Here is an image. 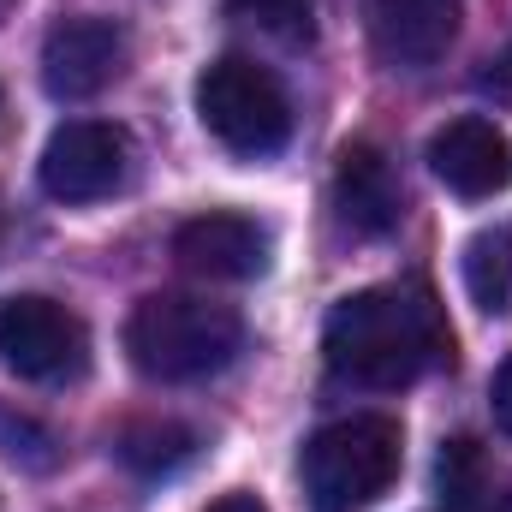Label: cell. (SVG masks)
<instances>
[{
	"instance_id": "obj_15",
	"label": "cell",
	"mask_w": 512,
	"mask_h": 512,
	"mask_svg": "<svg viewBox=\"0 0 512 512\" xmlns=\"http://www.w3.org/2000/svg\"><path fill=\"white\" fill-rule=\"evenodd\" d=\"M239 18H251L274 36H304L310 30V0H227Z\"/></svg>"
},
{
	"instance_id": "obj_12",
	"label": "cell",
	"mask_w": 512,
	"mask_h": 512,
	"mask_svg": "<svg viewBox=\"0 0 512 512\" xmlns=\"http://www.w3.org/2000/svg\"><path fill=\"white\" fill-rule=\"evenodd\" d=\"M465 292H471L477 310H489V316L512 310V221L483 227V233L465 245Z\"/></svg>"
},
{
	"instance_id": "obj_5",
	"label": "cell",
	"mask_w": 512,
	"mask_h": 512,
	"mask_svg": "<svg viewBox=\"0 0 512 512\" xmlns=\"http://www.w3.org/2000/svg\"><path fill=\"white\" fill-rule=\"evenodd\" d=\"M0 364L24 382H66L90 364V328L42 292L0 298Z\"/></svg>"
},
{
	"instance_id": "obj_1",
	"label": "cell",
	"mask_w": 512,
	"mask_h": 512,
	"mask_svg": "<svg viewBox=\"0 0 512 512\" xmlns=\"http://www.w3.org/2000/svg\"><path fill=\"white\" fill-rule=\"evenodd\" d=\"M322 358L340 382L352 387H411L417 376L453 364V328L441 298L423 280L364 286L328 310Z\"/></svg>"
},
{
	"instance_id": "obj_18",
	"label": "cell",
	"mask_w": 512,
	"mask_h": 512,
	"mask_svg": "<svg viewBox=\"0 0 512 512\" xmlns=\"http://www.w3.org/2000/svg\"><path fill=\"white\" fill-rule=\"evenodd\" d=\"M495 72H477V84L489 90V96H501V102H512V54H501V60H489Z\"/></svg>"
},
{
	"instance_id": "obj_13",
	"label": "cell",
	"mask_w": 512,
	"mask_h": 512,
	"mask_svg": "<svg viewBox=\"0 0 512 512\" xmlns=\"http://www.w3.org/2000/svg\"><path fill=\"white\" fill-rule=\"evenodd\" d=\"M120 459L137 477H173L179 465L197 459V435L185 423H131L120 435Z\"/></svg>"
},
{
	"instance_id": "obj_14",
	"label": "cell",
	"mask_w": 512,
	"mask_h": 512,
	"mask_svg": "<svg viewBox=\"0 0 512 512\" xmlns=\"http://www.w3.org/2000/svg\"><path fill=\"white\" fill-rule=\"evenodd\" d=\"M435 483H441V495H447L459 512H483V495H489V465H483V447H477L471 435L441 441Z\"/></svg>"
},
{
	"instance_id": "obj_2",
	"label": "cell",
	"mask_w": 512,
	"mask_h": 512,
	"mask_svg": "<svg viewBox=\"0 0 512 512\" xmlns=\"http://www.w3.org/2000/svg\"><path fill=\"white\" fill-rule=\"evenodd\" d=\"M245 346V322L233 304L191 292H149L126 316V352L149 382H203L233 364Z\"/></svg>"
},
{
	"instance_id": "obj_11",
	"label": "cell",
	"mask_w": 512,
	"mask_h": 512,
	"mask_svg": "<svg viewBox=\"0 0 512 512\" xmlns=\"http://www.w3.org/2000/svg\"><path fill=\"white\" fill-rule=\"evenodd\" d=\"M459 36V0H370V42L387 66H429Z\"/></svg>"
},
{
	"instance_id": "obj_10",
	"label": "cell",
	"mask_w": 512,
	"mask_h": 512,
	"mask_svg": "<svg viewBox=\"0 0 512 512\" xmlns=\"http://www.w3.org/2000/svg\"><path fill=\"white\" fill-rule=\"evenodd\" d=\"M334 209L352 233L364 239H382L399 227L405 215V191H399V173L376 143H346L340 161H334Z\"/></svg>"
},
{
	"instance_id": "obj_9",
	"label": "cell",
	"mask_w": 512,
	"mask_h": 512,
	"mask_svg": "<svg viewBox=\"0 0 512 512\" xmlns=\"http://www.w3.org/2000/svg\"><path fill=\"white\" fill-rule=\"evenodd\" d=\"M173 256L203 280H256L268 268V227L239 209H215L173 233Z\"/></svg>"
},
{
	"instance_id": "obj_16",
	"label": "cell",
	"mask_w": 512,
	"mask_h": 512,
	"mask_svg": "<svg viewBox=\"0 0 512 512\" xmlns=\"http://www.w3.org/2000/svg\"><path fill=\"white\" fill-rule=\"evenodd\" d=\"M0 453L6 459H24V465H54V441H48V429H36L30 417H12V411H0Z\"/></svg>"
},
{
	"instance_id": "obj_3",
	"label": "cell",
	"mask_w": 512,
	"mask_h": 512,
	"mask_svg": "<svg viewBox=\"0 0 512 512\" xmlns=\"http://www.w3.org/2000/svg\"><path fill=\"white\" fill-rule=\"evenodd\" d=\"M399 459H405L399 423L382 411H364V417H340V423L316 429L304 441L298 477H304V495L316 512H364L399 477Z\"/></svg>"
},
{
	"instance_id": "obj_6",
	"label": "cell",
	"mask_w": 512,
	"mask_h": 512,
	"mask_svg": "<svg viewBox=\"0 0 512 512\" xmlns=\"http://www.w3.org/2000/svg\"><path fill=\"white\" fill-rule=\"evenodd\" d=\"M131 137L108 120H66L42 149V191L54 203H96L126 185Z\"/></svg>"
},
{
	"instance_id": "obj_8",
	"label": "cell",
	"mask_w": 512,
	"mask_h": 512,
	"mask_svg": "<svg viewBox=\"0 0 512 512\" xmlns=\"http://www.w3.org/2000/svg\"><path fill=\"white\" fill-rule=\"evenodd\" d=\"M429 167L447 191L459 197H495L512 185V137L483 114H465V120H447V126L429 137Z\"/></svg>"
},
{
	"instance_id": "obj_19",
	"label": "cell",
	"mask_w": 512,
	"mask_h": 512,
	"mask_svg": "<svg viewBox=\"0 0 512 512\" xmlns=\"http://www.w3.org/2000/svg\"><path fill=\"white\" fill-rule=\"evenodd\" d=\"M209 512H268L256 495H221V501H209Z\"/></svg>"
},
{
	"instance_id": "obj_7",
	"label": "cell",
	"mask_w": 512,
	"mask_h": 512,
	"mask_svg": "<svg viewBox=\"0 0 512 512\" xmlns=\"http://www.w3.org/2000/svg\"><path fill=\"white\" fill-rule=\"evenodd\" d=\"M126 72V30L114 18H60L42 42V90L54 102H90Z\"/></svg>"
},
{
	"instance_id": "obj_4",
	"label": "cell",
	"mask_w": 512,
	"mask_h": 512,
	"mask_svg": "<svg viewBox=\"0 0 512 512\" xmlns=\"http://www.w3.org/2000/svg\"><path fill=\"white\" fill-rule=\"evenodd\" d=\"M197 120L233 155H274L292 137V102L268 66L245 54H221L197 78Z\"/></svg>"
},
{
	"instance_id": "obj_17",
	"label": "cell",
	"mask_w": 512,
	"mask_h": 512,
	"mask_svg": "<svg viewBox=\"0 0 512 512\" xmlns=\"http://www.w3.org/2000/svg\"><path fill=\"white\" fill-rule=\"evenodd\" d=\"M489 399H495V423L512 435V352H507V364L495 370V387H489Z\"/></svg>"
}]
</instances>
